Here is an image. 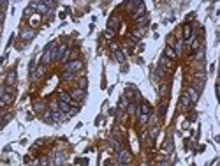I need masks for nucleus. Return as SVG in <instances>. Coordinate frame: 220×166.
<instances>
[{
  "instance_id": "nucleus-30",
  "label": "nucleus",
  "mask_w": 220,
  "mask_h": 166,
  "mask_svg": "<svg viewBox=\"0 0 220 166\" xmlns=\"http://www.w3.org/2000/svg\"><path fill=\"white\" fill-rule=\"evenodd\" d=\"M32 12H34V9H32V7H27V9H25V16H30Z\"/></svg>"
},
{
  "instance_id": "nucleus-36",
  "label": "nucleus",
  "mask_w": 220,
  "mask_h": 166,
  "mask_svg": "<svg viewBox=\"0 0 220 166\" xmlns=\"http://www.w3.org/2000/svg\"><path fill=\"white\" fill-rule=\"evenodd\" d=\"M0 27H2V21H0Z\"/></svg>"
},
{
  "instance_id": "nucleus-26",
  "label": "nucleus",
  "mask_w": 220,
  "mask_h": 166,
  "mask_svg": "<svg viewBox=\"0 0 220 166\" xmlns=\"http://www.w3.org/2000/svg\"><path fill=\"white\" fill-rule=\"evenodd\" d=\"M42 118H44V122H53V120H51V111H50V110H46V111H44Z\"/></svg>"
},
{
  "instance_id": "nucleus-24",
  "label": "nucleus",
  "mask_w": 220,
  "mask_h": 166,
  "mask_svg": "<svg viewBox=\"0 0 220 166\" xmlns=\"http://www.w3.org/2000/svg\"><path fill=\"white\" fill-rule=\"evenodd\" d=\"M171 150H173V141H171V138H169V140L166 141V148H164V152H166V154H169Z\"/></svg>"
},
{
  "instance_id": "nucleus-2",
  "label": "nucleus",
  "mask_w": 220,
  "mask_h": 166,
  "mask_svg": "<svg viewBox=\"0 0 220 166\" xmlns=\"http://www.w3.org/2000/svg\"><path fill=\"white\" fill-rule=\"evenodd\" d=\"M70 95V99H72V101H74V103H83V101H85V97H86V90H81V88H74V90H72V92L69 94Z\"/></svg>"
},
{
  "instance_id": "nucleus-22",
  "label": "nucleus",
  "mask_w": 220,
  "mask_h": 166,
  "mask_svg": "<svg viewBox=\"0 0 220 166\" xmlns=\"http://www.w3.org/2000/svg\"><path fill=\"white\" fill-rule=\"evenodd\" d=\"M160 64H162V65H166V69H171L169 58H166V57H160Z\"/></svg>"
},
{
  "instance_id": "nucleus-29",
  "label": "nucleus",
  "mask_w": 220,
  "mask_h": 166,
  "mask_svg": "<svg viewBox=\"0 0 220 166\" xmlns=\"http://www.w3.org/2000/svg\"><path fill=\"white\" fill-rule=\"evenodd\" d=\"M202 57H204V50H199V51H197V55H196V58H197V60H201Z\"/></svg>"
},
{
  "instance_id": "nucleus-8",
  "label": "nucleus",
  "mask_w": 220,
  "mask_h": 166,
  "mask_svg": "<svg viewBox=\"0 0 220 166\" xmlns=\"http://www.w3.org/2000/svg\"><path fill=\"white\" fill-rule=\"evenodd\" d=\"M118 161H120V163H127V164H129V161H130L129 150H120V152H118Z\"/></svg>"
},
{
  "instance_id": "nucleus-13",
  "label": "nucleus",
  "mask_w": 220,
  "mask_h": 166,
  "mask_svg": "<svg viewBox=\"0 0 220 166\" xmlns=\"http://www.w3.org/2000/svg\"><path fill=\"white\" fill-rule=\"evenodd\" d=\"M58 101H60V103H67L69 106H70V103H72L70 95H69V94H63V92H60V94H58Z\"/></svg>"
},
{
  "instance_id": "nucleus-11",
  "label": "nucleus",
  "mask_w": 220,
  "mask_h": 166,
  "mask_svg": "<svg viewBox=\"0 0 220 166\" xmlns=\"http://www.w3.org/2000/svg\"><path fill=\"white\" fill-rule=\"evenodd\" d=\"M183 37H185L187 42L190 41V37H192V27H190V25H185V27H183Z\"/></svg>"
},
{
  "instance_id": "nucleus-18",
  "label": "nucleus",
  "mask_w": 220,
  "mask_h": 166,
  "mask_svg": "<svg viewBox=\"0 0 220 166\" xmlns=\"http://www.w3.org/2000/svg\"><path fill=\"white\" fill-rule=\"evenodd\" d=\"M65 161V156L62 154V152H57V156H55V164L57 166H62V163Z\"/></svg>"
},
{
  "instance_id": "nucleus-32",
  "label": "nucleus",
  "mask_w": 220,
  "mask_h": 166,
  "mask_svg": "<svg viewBox=\"0 0 220 166\" xmlns=\"http://www.w3.org/2000/svg\"><path fill=\"white\" fill-rule=\"evenodd\" d=\"M159 166H169V163H166V161H164V163H159Z\"/></svg>"
},
{
  "instance_id": "nucleus-31",
  "label": "nucleus",
  "mask_w": 220,
  "mask_h": 166,
  "mask_svg": "<svg viewBox=\"0 0 220 166\" xmlns=\"http://www.w3.org/2000/svg\"><path fill=\"white\" fill-rule=\"evenodd\" d=\"M5 106H7V104H5L4 101H2V99H0V110H2V108H5Z\"/></svg>"
},
{
  "instance_id": "nucleus-9",
  "label": "nucleus",
  "mask_w": 220,
  "mask_h": 166,
  "mask_svg": "<svg viewBox=\"0 0 220 166\" xmlns=\"http://www.w3.org/2000/svg\"><path fill=\"white\" fill-rule=\"evenodd\" d=\"M164 53H166V55H164L166 58H171V60H174V58H176V51H174V48H173V46H166Z\"/></svg>"
},
{
  "instance_id": "nucleus-10",
  "label": "nucleus",
  "mask_w": 220,
  "mask_h": 166,
  "mask_svg": "<svg viewBox=\"0 0 220 166\" xmlns=\"http://www.w3.org/2000/svg\"><path fill=\"white\" fill-rule=\"evenodd\" d=\"M44 73H46V65H39L37 71L32 74V78H34V80H39L40 76H44Z\"/></svg>"
},
{
  "instance_id": "nucleus-27",
  "label": "nucleus",
  "mask_w": 220,
  "mask_h": 166,
  "mask_svg": "<svg viewBox=\"0 0 220 166\" xmlns=\"http://www.w3.org/2000/svg\"><path fill=\"white\" fill-rule=\"evenodd\" d=\"M127 110H129V113H138V106L136 104H129Z\"/></svg>"
},
{
  "instance_id": "nucleus-17",
  "label": "nucleus",
  "mask_w": 220,
  "mask_h": 166,
  "mask_svg": "<svg viewBox=\"0 0 220 166\" xmlns=\"http://www.w3.org/2000/svg\"><path fill=\"white\" fill-rule=\"evenodd\" d=\"M116 27H118V16H116V14H113V16H111V20H109V27H108V28L115 30Z\"/></svg>"
},
{
  "instance_id": "nucleus-34",
  "label": "nucleus",
  "mask_w": 220,
  "mask_h": 166,
  "mask_svg": "<svg viewBox=\"0 0 220 166\" xmlns=\"http://www.w3.org/2000/svg\"><path fill=\"white\" fill-rule=\"evenodd\" d=\"M120 166H129V164H127V163H120Z\"/></svg>"
},
{
  "instance_id": "nucleus-37",
  "label": "nucleus",
  "mask_w": 220,
  "mask_h": 166,
  "mask_svg": "<svg viewBox=\"0 0 220 166\" xmlns=\"http://www.w3.org/2000/svg\"><path fill=\"white\" fill-rule=\"evenodd\" d=\"M0 127H2V124H0Z\"/></svg>"
},
{
  "instance_id": "nucleus-4",
  "label": "nucleus",
  "mask_w": 220,
  "mask_h": 166,
  "mask_svg": "<svg viewBox=\"0 0 220 166\" xmlns=\"http://www.w3.org/2000/svg\"><path fill=\"white\" fill-rule=\"evenodd\" d=\"M30 7L32 9H37V12H40V14H44V12H48V5L44 4V2H32L30 4Z\"/></svg>"
},
{
  "instance_id": "nucleus-33",
  "label": "nucleus",
  "mask_w": 220,
  "mask_h": 166,
  "mask_svg": "<svg viewBox=\"0 0 220 166\" xmlns=\"http://www.w3.org/2000/svg\"><path fill=\"white\" fill-rule=\"evenodd\" d=\"M2 20H4V11L0 9V21H2Z\"/></svg>"
},
{
  "instance_id": "nucleus-14",
  "label": "nucleus",
  "mask_w": 220,
  "mask_h": 166,
  "mask_svg": "<svg viewBox=\"0 0 220 166\" xmlns=\"http://www.w3.org/2000/svg\"><path fill=\"white\" fill-rule=\"evenodd\" d=\"M44 110H46V103H44V101H39V103L34 104V111H35V113H40V111H44Z\"/></svg>"
},
{
  "instance_id": "nucleus-25",
  "label": "nucleus",
  "mask_w": 220,
  "mask_h": 166,
  "mask_svg": "<svg viewBox=\"0 0 220 166\" xmlns=\"http://www.w3.org/2000/svg\"><path fill=\"white\" fill-rule=\"evenodd\" d=\"M148 118H150V115H141V113H139V124H141V125H144L146 122H148Z\"/></svg>"
},
{
  "instance_id": "nucleus-5",
  "label": "nucleus",
  "mask_w": 220,
  "mask_h": 166,
  "mask_svg": "<svg viewBox=\"0 0 220 166\" xmlns=\"http://www.w3.org/2000/svg\"><path fill=\"white\" fill-rule=\"evenodd\" d=\"M185 94L189 95V99H190V103H192V104H196V103H197V99H199V92H196V90H194L192 87H189Z\"/></svg>"
},
{
  "instance_id": "nucleus-1",
  "label": "nucleus",
  "mask_w": 220,
  "mask_h": 166,
  "mask_svg": "<svg viewBox=\"0 0 220 166\" xmlns=\"http://www.w3.org/2000/svg\"><path fill=\"white\" fill-rule=\"evenodd\" d=\"M81 69H83V62L81 60H70V62L65 64V73L76 74V73H79Z\"/></svg>"
},
{
  "instance_id": "nucleus-20",
  "label": "nucleus",
  "mask_w": 220,
  "mask_h": 166,
  "mask_svg": "<svg viewBox=\"0 0 220 166\" xmlns=\"http://www.w3.org/2000/svg\"><path fill=\"white\" fill-rule=\"evenodd\" d=\"M115 58H116L118 62H125V53L120 51V50H116V51H115Z\"/></svg>"
},
{
  "instance_id": "nucleus-16",
  "label": "nucleus",
  "mask_w": 220,
  "mask_h": 166,
  "mask_svg": "<svg viewBox=\"0 0 220 166\" xmlns=\"http://www.w3.org/2000/svg\"><path fill=\"white\" fill-rule=\"evenodd\" d=\"M192 88H194V90H196V92H201V90H202V88H204V80H196V83H194V87H192Z\"/></svg>"
},
{
  "instance_id": "nucleus-19",
  "label": "nucleus",
  "mask_w": 220,
  "mask_h": 166,
  "mask_svg": "<svg viewBox=\"0 0 220 166\" xmlns=\"http://www.w3.org/2000/svg\"><path fill=\"white\" fill-rule=\"evenodd\" d=\"M86 87H88V81H86V78H81V80H78V87H76V88L86 90Z\"/></svg>"
},
{
  "instance_id": "nucleus-21",
  "label": "nucleus",
  "mask_w": 220,
  "mask_h": 166,
  "mask_svg": "<svg viewBox=\"0 0 220 166\" xmlns=\"http://www.w3.org/2000/svg\"><path fill=\"white\" fill-rule=\"evenodd\" d=\"M76 78V74H72V73H63L62 74V80L63 81H70V80H74Z\"/></svg>"
},
{
  "instance_id": "nucleus-12",
  "label": "nucleus",
  "mask_w": 220,
  "mask_h": 166,
  "mask_svg": "<svg viewBox=\"0 0 220 166\" xmlns=\"http://www.w3.org/2000/svg\"><path fill=\"white\" fill-rule=\"evenodd\" d=\"M139 113L141 115H150L151 113V106L148 103H143L141 104V108H139Z\"/></svg>"
},
{
  "instance_id": "nucleus-6",
  "label": "nucleus",
  "mask_w": 220,
  "mask_h": 166,
  "mask_svg": "<svg viewBox=\"0 0 220 166\" xmlns=\"http://www.w3.org/2000/svg\"><path fill=\"white\" fill-rule=\"evenodd\" d=\"M21 39H25V41H30V39H34V35H35V32L32 30V28H23V30L20 32Z\"/></svg>"
},
{
  "instance_id": "nucleus-3",
  "label": "nucleus",
  "mask_w": 220,
  "mask_h": 166,
  "mask_svg": "<svg viewBox=\"0 0 220 166\" xmlns=\"http://www.w3.org/2000/svg\"><path fill=\"white\" fill-rule=\"evenodd\" d=\"M146 14V7H144V4L141 2L139 5H138V9H134V12H132V18L134 20H139V18H143Z\"/></svg>"
},
{
  "instance_id": "nucleus-35",
  "label": "nucleus",
  "mask_w": 220,
  "mask_h": 166,
  "mask_svg": "<svg viewBox=\"0 0 220 166\" xmlns=\"http://www.w3.org/2000/svg\"><path fill=\"white\" fill-rule=\"evenodd\" d=\"M141 166H150V164H141Z\"/></svg>"
},
{
  "instance_id": "nucleus-28",
  "label": "nucleus",
  "mask_w": 220,
  "mask_h": 166,
  "mask_svg": "<svg viewBox=\"0 0 220 166\" xmlns=\"http://www.w3.org/2000/svg\"><path fill=\"white\" fill-rule=\"evenodd\" d=\"M106 37H108V39H113V37H115V30H111V28H106Z\"/></svg>"
},
{
  "instance_id": "nucleus-15",
  "label": "nucleus",
  "mask_w": 220,
  "mask_h": 166,
  "mask_svg": "<svg viewBox=\"0 0 220 166\" xmlns=\"http://www.w3.org/2000/svg\"><path fill=\"white\" fill-rule=\"evenodd\" d=\"M190 106H192V103H190L189 95H187V94H183V95H181V108H185V110H187V108H190Z\"/></svg>"
},
{
  "instance_id": "nucleus-23",
  "label": "nucleus",
  "mask_w": 220,
  "mask_h": 166,
  "mask_svg": "<svg viewBox=\"0 0 220 166\" xmlns=\"http://www.w3.org/2000/svg\"><path fill=\"white\" fill-rule=\"evenodd\" d=\"M127 106H129V101H127V97H125V95H121V99H120V108H121V110H125Z\"/></svg>"
},
{
  "instance_id": "nucleus-7",
  "label": "nucleus",
  "mask_w": 220,
  "mask_h": 166,
  "mask_svg": "<svg viewBox=\"0 0 220 166\" xmlns=\"http://www.w3.org/2000/svg\"><path fill=\"white\" fill-rule=\"evenodd\" d=\"M5 85H7V87H14V85H16V71H11V73L7 74Z\"/></svg>"
}]
</instances>
